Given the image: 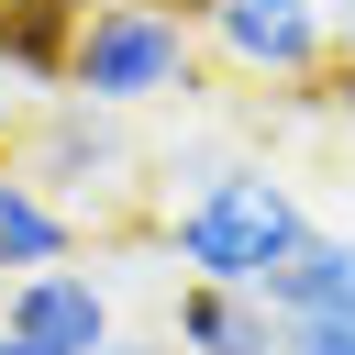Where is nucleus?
<instances>
[{
    "mask_svg": "<svg viewBox=\"0 0 355 355\" xmlns=\"http://www.w3.org/2000/svg\"><path fill=\"white\" fill-rule=\"evenodd\" d=\"M311 233H322V222L300 211V189H288L277 166H255V155H222V166L166 211V255H178L200 288H266Z\"/></svg>",
    "mask_w": 355,
    "mask_h": 355,
    "instance_id": "1",
    "label": "nucleus"
},
{
    "mask_svg": "<svg viewBox=\"0 0 355 355\" xmlns=\"http://www.w3.org/2000/svg\"><path fill=\"white\" fill-rule=\"evenodd\" d=\"M0 355H44V344H22V333H0Z\"/></svg>",
    "mask_w": 355,
    "mask_h": 355,
    "instance_id": "13",
    "label": "nucleus"
},
{
    "mask_svg": "<svg viewBox=\"0 0 355 355\" xmlns=\"http://www.w3.org/2000/svg\"><path fill=\"white\" fill-rule=\"evenodd\" d=\"M255 300H266L277 322H300V311H355V233H311Z\"/></svg>",
    "mask_w": 355,
    "mask_h": 355,
    "instance_id": "9",
    "label": "nucleus"
},
{
    "mask_svg": "<svg viewBox=\"0 0 355 355\" xmlns=\"http://www.w3.org/2000/svg\"><path fill=\"white\" fill-rule=\"evenodd\" d=\"M189 89H200V33L166 0H89V22L67 44V100L144 111V100H189Z\"/></svg>",
    "mask_w": 355,
    "mask_h": 355,
    "instance_id": "2",
    "label": "nucleus"
},
{
    "mask_svg": "<svg viewBox=\"0 0 355 355\" xmlns=\"http://www.w3.org/2000/svg\"><path fill=\"white\" fill-rule=\"evenodd\" d=\"M33 266H78V211L44 200L22 166H0V277H33Z\"/></svg>",
    "mask_w": 355,
    "mask_h": 355,
    "instance_id": "7",
    "label": "nucleus"
},
{
    "mask_svg": "<svg viewBox=\"0 0 355 355\" xmlns=\"http://www.w3.org/2000/svg\"><path fill=\"white\" fill-rule=\"evenodd\" d=\"M89 0H0V67L33 89H67V44H78Z\"/></svg>",
    "mask_w": 355,
    "mask_h": 355,
    "instance_id": "8",
    "label": "nucleus"
},
{
    "mask_svg": "<svg viewBox=\"0 0 355 355\" xmlns=\"http://www.w3.org/2000/svg\"><path fill=\"white\" fill-rule=\"evenodd\" d=\"M0 333H22V344H44V355H100L122 322H111V288H100L89 266H33V277L0 288Z\"/></svg>",
    "mask_w": 355,
    "mask_h": 355,
    "instance_id": "5",
    "label": "nucleus"
},
{
    "mask_svg": "<svg viewBox=\"0 0 355 355\" xmlns=\"http://www.w3.org/2000/svg\"><path fill=\"white\" fill-rule=\"evenodd\" d=\"M178 355H288V333H277V311L255 300V288H178Z\"/></svg>",
    "mask_w": 355,
    "mask_h": 355,
    "instance_id": "6",
    "label": "nucleus"
},
{
    "mask_svg": "<svg viewBox=\"0 0 355 355\" xmlns=\"http://www.w3.org/2000/svg\"><path fill=\"white\" fill-rule=\"evenodd\" d=\"M200 44H211L233 78H277V89H300V78H322V67H333V11H322V0H311V11L222 0V11L200 22Z\"/></svg>",
    "mask_w": 355,
    "mask_h": 355,
    "instance_id": "4",
    "label": "nucleus"
},
{
    "mask_svg": "<svg viewBox=\"0 0 355 355\" xmlns=\"http://www.w3.org/2000/svg\"><path fill=\"white\" fill-rule=\"evenodd\" d=\"M22 178H33L44 200H67V211L111 200V189L133 178V133H122V111H89V100H55V111L33 122V144H22Z\"/></svg>",
    "mask_w": 355,
    "mask_h": 355,
    "instance_id": "3",
    "label": "nucleus"
},
{
    "mask_svg": "<svg viewBox=\"0 0 355 355\" xmlns=\"http://www.w3.org/2000/svg\"><path fill=\"white\" fill-rule=\"evenodd\" d=\"M277 11H311V0H277Z\"/></svg>",
    "mask_w": 355,
    "mask_h": 355,
    "instance_id": "14",
    "label": "nucleus"
},
{
    "mask_svg": "<svg viewBox=\"0 0 355 355\" xmlns=\"http://www.w3.org/2000/svg\"><path fill=\"white\" fill-rule=\"evenodd\" d=\"M277 333H288V355H355V311H300Z\"/></svg>",
    "mask_w": 355,
    "mask_h": 355,
    "instance_id": "10",
    "label": "nucleus"
},
{
    "mask_svg": "<svg viewBox=\"0 0 355 355\" xmlns=\"http://www.w3.org/2000/svg\"><path fill=\"white\" fill-rule=\"evenodd\" d=\"M0 166H11V155H0Z\"/></svg>",
    "mask_w": 355,
    "mask_h": 355,
    "instance_id": "15",
    "label": "nucleus"
},
{
    "mask_svg": "<svg viewBox=\"0 0 355 355\" xmlns=\"http://www.w3.org/2000/svg\"><path fill=\"white\" fill-rule=\"evenodd\" d=\"M100 355H166V344H144V333H111V344H100Z\"/></svg>",
    "mask_w": 355,
    "mask_h": 355,
    "instance_id": "12",
    "label": "nucleus"
},
{
    "mask_svg": "<svg viewBox=\"0 0 355 355\" xmlns=\"http://www.w3.org/2000/svg\"><path fill=\"white\" fill-rule=\"evenodd\" d=\"M322 100H333V111L355 122V67H322Z\"/></svg>",
    "mask_w": 355,
    "mask_h": 355,
    "instance_id": "11",
    "label": "nucleus"
}]
</instances>
